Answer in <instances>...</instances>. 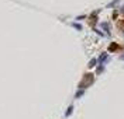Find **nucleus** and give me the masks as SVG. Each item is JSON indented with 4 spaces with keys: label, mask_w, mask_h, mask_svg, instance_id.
<instances>
[{
    "label": "nucleus",
    "mask_w": 124,
    "mask_h": 119,
    "mask_svg": "<svg viewBox=\"0 0 124 119\" xmlns=\"http://www.w3.org/2000/svg\"><path fill=\"white\" fill-rule=\"evenodd\" d=\"M92 81H93V76H92V74H86L85 80L80 83V86H82V87H85L86 84H89V83H92Z\"/></svg>",
    "instance_id": "f257e3e1"
}]
</instances>
